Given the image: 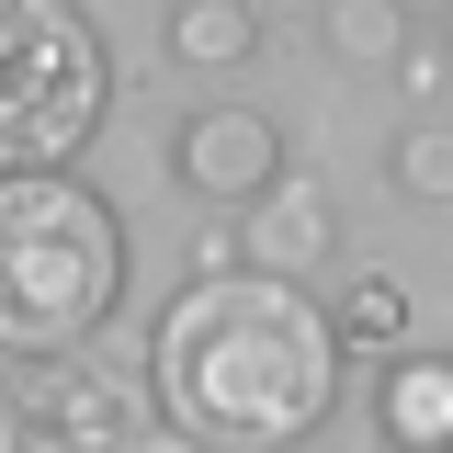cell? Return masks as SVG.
<instances>
[{
	"label": "cell",
	"mask_w": 453,
	"mask_h": 453,
	"mask_svg": "<svg viewBox=\"0 0 453 453\" xmlns=\"http://www.w3.org/2000/svg\"><path fill=\"white\" fill-rule=\"evenodd\" d=\"M125 453H181V442H170V431H136V442H125Z\"/></svg>",
	"instance_id": "13"
},
{
	"label": "cell",
	"mask_w": 453,
	"mask_h": 453,
	"mask_svg": "<svg viewBox=\"0 0 453 453\" xmlns=\"http://www.w3.org/2000/svg\"><path fill=\"white\" fill-rule=\"evenodd\" d=\"M113 113V46L80 0H0V181L80 170Z\"/></svg>",
	"instance_id": "3"
},
{
	"label": "cell",
	"mask_w": 453,
	"mask_h": 453,
	"mask_svg": "<svg viewBox=\"0 0 453 453\" xmlns=\"http://www.w3.org/2000/svg\"><path fill=\"white\" fill-rule=\"evenodd\" d=\"M125 306V216L80 170L0 181V363H68Z\"/></svg>",
	"instance_id": "2"
},
{
	"label": "cell",
	"mask_w": 453,
	"mask_h": 453,
	"mask_svg": "<svg viewBox=\"0 0 453 453\" xmlns=\"http://www.w3.org/2000/svg\"><path fill=\"white\" fill-rule=\"evenodd\" d=\"M0 453H12V408H0Z\"/></svg>",
	"instance_id": "14"
},
{
	"label": "cell",
	"mask_w": 453,
	"mask_h": 453,
	"mask_svg": "<svg viewBox=\"0 0 453 453\" xmlns=\"http://www.w3.org/2000/svg\"><path fill=\"white\" fill-rule=\"evenodd\" d=\"M386 181L408 204H453V113H419L408 136L386 148Z\"/></svg>",
	"instance_id": "11"
},
{
	"label": "cell",
	"mask_w": 453,
	"mask_h": 453,
	"mask_svg": "<svg viewBox=\"0 0 453 453\" xmlns=\"http://www.w3.org/2000/svg\"><path fill=\"white\" fill-rule=\"evenodd\" d=\"M226 238H238V273L306 283V273L340 261V204H329V181H295V170H283L273 193L250 204V226H226Z\"/></svg>",
	"instance_id": "6"
},
{
	"label": "cell",
	"mask_w": 453,
	"mask_h": 453,
	"mask_svg": "<svg viewBox=\"0 0 453 453\" xmlns=\"http://www.w3.org/2000/svg\"><path fill=\"white\" fill-rule=\"evenodd\" d=\"M374 431H386V453H453V351H386Z\"/></svg>",
	"instance_id": "7"
},
{
	"label": "cell",
	"mask_w": 453,
	"mask_h": 453,
	"mask_svg": "<svg viewBox=\"0 0 453 453\" xmlns=\"http://www.w3.org/2000/svg\"><path fill=\"white\" fill-rule=\"evenodd\" d=\"M340 408V329L306 283L193 273L148 318V431L181 453H295Z\"/></svg>",
	"instance_id": "1"
},
{
	"label": "cell",
	"mask_w": 453,
	"mask_h": 453,
	"mask_svg": "<svg viewBox=\"0 0 453 453\" xmlns=\"http://www.w3.org/2000/svg\"><path fill=\"white\" fill-rule=\"evenodd\" d=\"M148 431V386H125L103 363H23L12 386V453H125Z\"/></svg>",
	"instance_id": "4"
},
{
	"label": "cell",
	"mask_w": 453,
	"mask_h": 453,
	"mask_svg": "<svg viewBox=\"0 0 453 453\" xmlns=\"http://www.w3.org/2000/svg\"><path fill=\"white\" fill-rule=\"evenodd\" d=\"M329 329H340V351H408V283L396 273H363V283H340L329 295Z\"/></svg>",
	"instance_id": "9"
},
{
	"label": "cell",
	"mask_w": 453,
	"mask_h": 453,
	"mask_svg": "<svg viewBox=\"0 0 453 453\" xmlns=\"http://www.w3.org/2000/svg\"><path fill=\"white\" fill-rule=\"evenodd\" d=\"M170 170H181V193H204V204H261L283 181V125L261 103H193L170 125Z\"/></svg>",
	"instance_id": "5"
},
{
	"label": "cell",
	"mask_w": 453,
	"mask_h": 453,
	"mask_svg": "<svg viewBox=\"0 0 453 453\" xmlns=\"http://www.w3.org/2000/svg\"><path fill=\"white\" fill-rule=\"evenodd\" d=\"M396 12H419V0H396Z\"/></svg>",
	"instance_id": "15"
},
{
	"label": "cell",
	"mask_w": 453,
	"mask_h": 453,
	"mask_svg": "<svg viewBox=\"0 0 453 453\" xmlns=\"http://www.w3.org/2000/svg\"><path fill=\"white\" fill-rule=\"evenodd\" d=\"M318 46H329L340 68H396V57H408V12H396V0H329V12H318Z\"/></svg>",
	"instance_id": "10"
},
{
	"label": "cell",
	"mask_w": 453,
	"mask_h": 453,
	"mask_svg": "<svg viewBox=\"0 0 453 453\" xmlns=\"http://www.w3.org/2000/svg\"><path fill=\"white\" fill-rule=\"evenodd\" d=\"M159 46H170V68L226 80V68H250V57H261V12H250V0H170Z\"/></svg>",
	"instance_id": "8"
},
{
	"label": "cell",
	"mask_w": 453,
	"mask_h": 453,
	"mask_svg": "<svg viewBox=\"0 0 453 453\" xmlns=\"http://www.w3.org/2000/svg\"><path fill=\"white\" fill-rule=\"evenodd\" d=\"M396 80H408V91H442V80H453V46H442V35H408Z\"/></svg>",
	"instance_id": "12"
}]
</instances>
